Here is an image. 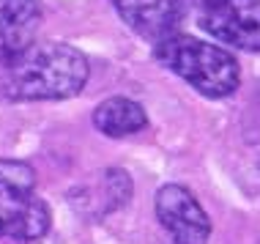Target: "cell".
<instances>
[{
  "label": "cell",
  "mask_w": 260,
  "mask_h": 244,
  "mask_svg": "<svg viewBox=\"0 0 260 244\" xmlns=\"http://www.w3.org/2000/svg\"><path fill=\"white\" fill-rule=\"evenodd\" d=\"M90 77L88 58L63 41H33L6 60L3 94L11 102H60L77 96Z\"/></svg>",
  "instance_id": "6da1fadb"
},
{
  "label": "cell",
  "mask_w": 260,
  "mask_h": 244,
  "mask_svg": "<svg viewBox=\"0 0 260 244\" xmlns=\"http://www.w3.org/2000/svg\"><path fill=\"white\" fill-rule=\"evenodd\" d=\"M153 55L161 66L175 72L184 82H189L198 94L208 99H224L238 88V64L228 50L208 41L170 33L156 41Z\"/></svg>",
  "instance_id": "7a4b0ae2"
},
{
  "label": "cell",
  "mask_w": 260,
  "mask_h": 244,
  "mask_svg": "<svg viewBox=\"0 0 260 244\" xmlns=\"http://www.w3.org/2000/svg\"><path fill=\"white\" fill-rule=\"evenodd\" d=\"M50 206L36 192V173L27 162L0 159V239L39 241L50 231Z\"/></svg>",
  "instance_id": "3957f363"
},
{
  "label": "cell",
  "mask_w": 260,
  "mask_h": 244,
  "mask_svg": "<svg viewBox=\"0 0 260 244\" xmlns=\"http://www.w3.org/2000/svg\"><path fill=\"white\" fill-rule=\"evenodd\" d=\"M200 27L224 44L260 52V0H203Z\"/></svg>",
  "instance_id": "277c9868"
},
{
  "label": "cell",
  "mask_w": 260,
  "mask_h": 244,
  "mask_svg": "<svg viewBox=\"0 0 260 244\" xmlns=\"http://www.w3.org/2000/svg\"><path fill=\"white\" fill-rule=\"evenodd\" d=\"M156 217L173 244H206L211 236L206 208L181 184H165L156 192Z\"/></svg>",
  "instance_id": "5b68a950"
},
{
  "label": "cell",
  "mask_w": 260,
  "mask_h": 244,
  "mask_svg": "<svg viewBox=\"0 0 260 244\" xmlns=\"http://www.w3.org/2000/svg\"><path fill=\"white\" fill-rule=\"evenodd\" d=\"M112 6L137 36L153 44L175 33L184 14V0H112Z\"/></svg>",
  "instance_id": "8992f818"
},
{
  "label": "cell",
  "mask_w": 260,
  "mask_h": 244,
  "mask_svg": "<svg viewBox=\"0 0 260 244\" xmlns=\"http://www.w3.org/2000/svg\"><path fill=\"white\" fill-rule=\"evenodd\" d=\"M41 25V3L39 0H6L0 6V55L3 60L14 58L36 41Z\"/></svg>",
  "instance_id": "52a82bcc"
},
{
  "label": "cell",
  "mask_w": 260,
  "mask_h": 244,
  "mask_svg": "<svg viewBox=\"0 0 260 244\" xmlns=\"http://www.w3.org/2000/svg\"><path fill=\"white\" fill-rule=\"evenodd\" d=\"M93 127L107 137H126L148 127V115L137 102L126 96H112L93 110Z\"/></svg>",
  "instance_id": "ba28073f"
},
{
  "label": "cell",
  "mask_w": 260,
  "mask_h": 244,
  "mask_svg": "<svg viewBox=\"0 0 260 244\" xmlns=\"http://www.w3.org/2000/svg\"><path fill=\"white\" fill-rule=\"evenodd\" d=\"M132 184L129 173L121 170V167H110V170L102 173V200H99V217L102 214H110L115 208H121L123 203H129L132 198Z\"/></svg>",
  "instance_id": "9c48e42d"
},
{
  "label": "cell",
  "mask_w": 260,
  "mask_h": 244,
  "mask_svg": "<svg viewBox=\"0 0 260 244\" xmlns=\"http://www.w3.org/2000/svg\"><path fill=\"white\" fill-rule=\"evenodd\" d=\"M3 3H6V0H0V6H3Z\"/></svg>",
  "instance_id": "30bf717a"
}]
</instances>
